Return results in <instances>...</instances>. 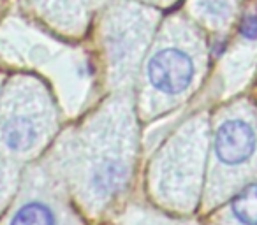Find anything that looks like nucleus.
<instances>
[{"label":"nucleus","mask_w":257,"mask_h":225,"mask_svg":"<svg viewBox=\"0 0 257 225\" xmlns=\"http://www.w3.org/2000/svg\"><path fill=\"white\" fill-rule=\"evenodd\" d=\"M196 74L194 57L178 44L161 46L147 65L148 83L162 95H180L190 86Z\"/></svg>","instance_id":"1"},{"label":"nucleus","mask_w":257,"mask_h":225,"mask_svg":"<svg viewBox=\"0 0 257 225\" xmlns=\"http://www.w3.org/2000/svg\"><path fill=\"white\" fill-rule=\"evenodd\" d=\"M239 34L245 41H257V8L246 13L239 25Z\"/></svg>","instance_id":"7"},{"label":"nucleus","mask_w":257,"mask_h":225,"mask_svg":"<svg viewBox=\"0 0 257 225\" xmlns=\"http://www.w3.org/2000/svg\"><path fill=\"white\" fill-rule=\"evenodd\" d=\"M257 134L245 115H229L220 122L215 134V160L218 169L234 172L253 158Z\"/></svg>","instance_id":"2"},{"label":"nucleus","mask_w":257,"mask_h":225,"mask_svg":"<svg viewBox=\"0 0 257 225\" xmlns=\"http://www.w3.org/2000/svg\"><path fill=\"white\" fill-rule=\"evenodd\" d=\"M231 216L236 225H257V181L246 183L232 199Z\"/></svg>","instance_id":"5"},{"label":"nucleus","mask_w":257,"mask_h":225,"mask_svg":"<svg viewBox=\"0 0 257 225\" xmlns=\"http://www.w3.org/2000/svg\"><path fill=\"white\" fill-rule=\"evenodd\" d=\"M44 134L43 113L30 111L29 106H20L9 111L4 123L0 127V139L4 146L11 151H29L41 143Z\"/></svg>","instance_id":"3"},{"label":"nucleus","mask_w":257,"mask_h":225,"mask_svg":"<svg viewBox=\"0 0 257 225\" xmlns=\"http://www.w3.org/2000/svg\"><path fill=\"white\" fill-rule=\"evenodd\" d=\"M9 225H60V214L50 200L30 197L16 207Z\"/></svg>","instance_id":"4"},{"label":"nucleus","mask_w":257,"mask_h":225,"mask_svg":"<svg viewBox=\"0 0 257 225\" xmlns=\"http://www.w3.org/2000/svg\"><path fill=\"white\" fill-rule=\"evenodd\" d=\"M232 0H199V8L203 16L210 18L215 23H224L231 18Z\"/></svg>","instance_id":"6"}]
</instances>
